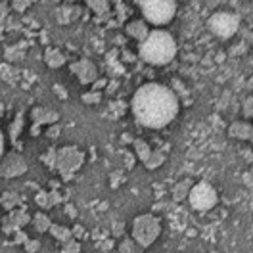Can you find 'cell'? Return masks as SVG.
Segmentation results:
<instances>
[{
  "label": "cell",
  "instance_id": "cell-42",
  "mask_svg": "<svg viewBox=\"0 0 253 253\" xmlns=\"http://www.w3.org/2000/svg\"><path fill=\"white\" fill-rule=\"evenodd\" d=\"M60 186H62L60 180H50V190H58Z\"/></svg>",
  "mask_w": 253,
  "mask_h": 253
},
{
  "label": "cell",
  "instance_id": "cell-14",
  "mask_svg": "<svg viewBox=\"0 0 253 253\" xmlns=\"http://www.w3.org/2000/svg\"><path fill=\"white\" fill-rule=\"evenodd\" d=\"M228 136L230 138H238V140H252L253 136V126L250 121H234L228 126Z\"/></svg>",
  "mask_w": 253,
  "mask_h": 253
},
{
  "label": "cell",
  "instance_id": "cell-13",
  "mask_svg": "<svg viewBox=\"0 0 253 253\" xmlns=\"http://www.w3.org/2000/svg\"><path fill=\"white\" fill-rule=\"evenodd\" d=\"M125 33L126 37L138 41V42H144L146 37L150 35V29H148V23L144 19H132L125 25Z\"/></svg>",
  "mask_w": 253,
  "mask_h": 253
},
{
  "label": "cell",
  "instance_id": "cell-12",
  "mask_svg": "<svg viewBox=\"0 0 253 253\" xmlns=\"http://www.w3.org/2000/svg\"><path fill=\"white\" fill-rule=\"evenodd\" d=\"M63 200H65V196H63L60 190H39L37 192V198H35V202H37V206L41 207V209H52V207L60 206Z\"/></svg>",
  "mask_w": 253,
  "mask_h": 253
},
{
  "label": "cell",
  "instance_id": "cell-36",
  "mask_svg": "<svg viewBox=\"0 0 253 253\" xmlns=\"http://www.w3.org/2000/svg\"><path fill=\"white\" fill-rule=\"evenodd\" d=\"M106 84H108V81L106 79H98L94 84H92V92H100V88H104Z\"/></svg>",
  "mask_w": 253,
  "mask_h": 253
},
{
  "label": "cell",
  "instance_id": "cell-17",
  "mask_svg": "<svg viewBox=\"0 0 253 253\" xmlns=\"http://www.w3.org/2000/svg\"><path fill=\"white\" fill-rule=\"evenodd\" d=\"M44 62H46L50 69H58V67H62L63 63H65V56L62 54V50H58V48H46Z\"/></svg>",
  "mask_w": 253,
  "mask_h": 253
},
{
  "label": "cell",
  "instance_id": "cell-11",
  "mask_svg": "<svg viewBox=\"0 0 253 253\" xmlns=\"http://www.w3.org/2000/svg\"><path fill=\"white\" fill-rule=\"evenodd\" d=\"M71 73L77 75L81 84H94L96 81H98V67L90 60H86V58L71 63Z\"/></svg>",
  "mask_w": 253,
  "mask_h": 253
},
{
  "label": "cell",
  "instance_id": "cell-6",
  "mask_svg": "<svg viewBox=\"0 0 253 253\" xmlns=\"http://www.w3.org/2000/svg\"><path fill=\"white\" fill-rule=\"evenodd\" d=\"M186 200L190 202V206H192L194 211L206 213V211H211L213 207L219 204V194H217V190H215V186L211 182L200 180V182H196L192 186Z\"/></svg>",
  "mask_w": 253,
  "mask_h": 253
},
{
  "label": "cell",
  "instance_id": "cell-32",
  "mask_svg": "<svg viewBox=\"0 0 253 253\" xmlns=\"http://www.w3.org/2000/svg\"><path fill=\"white\" fill-rule=\"evenodd\" d=\"M111 248H113V240H102V242H98V250H102V252H110Z\"/></svg>",
  "mask_w": 253,
  "mask_h": 253
},
{
  "label": "cell",
  "instance_id": "cell-5",
  "mask_svg": "<svg viewBox=\"0 0 253 253\" xmlns=\"http://www.w3.org/2000/svg\"><path fill=\"white\" fill-rule=\"evenodd\" d=\"M84 163V154L77 146H62L56 150V163L54 169L62 174V180H71L73 174L79 171Z\"/></svg>",
  "mask_w": 253,
  "mask_h": 253
},
{
  "label": "cell",
  "instance_id": "cell-44",
  "mask_svg": "<svg viewBox=\"0 0 253 253\" xmlns=\"http://www.w3.org/2000/svg\"><path fill=\"white\" fill-rule=\"evenodd\" d=\"M2 111H4V106H2V104H0V115H2Z\"/></svg>",
  "mask_w": 253,
  "mask_h": 253
},
{
  "label": "cell",
  "instance_id": "cell-30",
  "mask_svg": "<svg viewBox=\"0 0 253 253\" xmlns=\"http://www.w3.org/2000/svg\"><path fill=\"white\" fill-rule=\"evenodd\" d=\"M242 111H244V115H246V117H252V115H253V100H252V98H246Z\"/></svg>",
  "mask_w": 253,
  "mask_h": 253
},
{
  "label": "cell",
  "instance_id": "cell-24",
  "mask_svg": "<svg viewBox=\"0 0 253 253\" xmlns=\"http://www.w3.org/2000/svg\"><path fill=\"white\" fill-rule=\"evenodd\" d=\"M79 252H81V244L79 240H75V238L62 244V250H60V253H79Z\"/></svg>",
  "mask_w": 253,
  "mask_h": 253
},
{
  "label": "cell",
  "instance_id": "cell-2",
  "mask_svg": "<svg viewBox=\"0 0 253 253\" xmlns=\"http://www.w3.org/2000/svg\"><path fill=\"white\" fill-rule=\"evenodd\" d=\"M142 62L150 65H167L174 60L176 56V42L173 35L163 29H154L146 37V41L140 42L138 50Z\"/></svg>",
  "mask_w": 253,
  "mask_h": 253
},
{
  "label": "cell",
  "instance_id": "cell-10",
  "mask_svg": "<svg viewBox=\"0 0 253 253\" xmlns=\"http://www.w3.org/2000/svg\"><path fill=\"white\" fill-rule=\"evenodd\" d=\"M31 119L33 125L29 128L31 136H39L41 134V126L42 125H56L60 119V113L48 108H33L31 110Z\"/></svg>",
  "mask_w": 253,
  "mask_h": 253
},
{
  "label": "cell",
  "instance_id": "cell-23",
  "mask_svg": "<svg viewBox=\"0 0 253 253\" xmlns=\"http://www.w3.org/2000/svg\"><path fill=\"white\" fill-rule=\"evenodd\" d=\"M119 253H140V248L132 238H123V242L119 244Z\"/></svg>",
  "mask_w": 253,
  "mask_h": 253
},
{
  "label": "cell",
  "instance_id": "cell-43",
  "mask_svg": "<svg viewBox=\"0 0 253 253\" xmlns=\"http://www.w3.org/2000/svg\"><path fill=\"white\" fill-rule=\"evenodd\" d=\"M4 156V134H2V130H0V158Z\"/></svg>",
  "mask_w": 253,
  "mask_h": 253
},
{
  "label": "cell",
  "instance_id": "cell-19",
  "mask_svg": "<svg viewBox=\"0 0 253 253\" xmlns=\"http://www.w3.org/2000/svg\"><path fill=\"white\" fill-rule=\"evenodd\" d=\"M132 148H134V154H136V158L140 159L142 163L148 161L150 158V154H152V148H150V144L142 140V138H134L132 140Z\"/></svg>",
  "mask_w": 253,
  "mask_h": 253
},
{
  "label": "cell",
  "instance_id": "cell-8",
  "mask_svg": "<svg viewBox=\"0 0 253 253\" xmlns=\"http://www.w3.org/2000/svg\"><path fill=\"white\" fill-rule=\"evenodd\" d=\"M29 163L23 154L19 152H8L0 158V176L2 178H17L27 173Z\"/></svg>",
  "mask_w": 253,
  "mask_h": 253
},
{
  "label": "cell",
  "instance_id": "cell-35",
  "mask_svg": "<svg viewBox=\"0 0 253 253\" xmlns=\"http://www.w3.org/2000/svg\"><path fill=\"white\" fill-rule=\"evenodd\" d=\"M54 92L60 96L62 100H67V90H65L63 86H60V84H54Z\"/></svg>",
  "mask_w": 253,
  "mask_h": 253
},
{
  "label": "cell",
  "instance_id": "cell-21",
  "mask_svg": "<svg viewBox=\"0 0 253 253\" xmlns=\"http://www.w3.org/2000/svg\"><path fill=\"white\" fill-rule=\"evenodd\" d=\"M88 6H90V10L98 14V23H102V19L108 16L110 17V2H106V0H92V2H88Z\"/></svg>",
  "mask_w": 253,
  "mask_h": 253
},
{
  "label": "cell",
  "instance_id": "cell-39",
  "mask_svg": "<svg viewBox=\"0 0 253 253\" xmlns=\"http://www.w3.org/2000/svg\"><path fill=\"white\" fill-rule=\"evenodd\" d=\"M123 156H125V163H126V167L130 169V167L134 165V156H132V154H128V152H123Z\"/></svg>",
  "mask_w": 253,
  "mask_h": 253
},
{
  "label": "cell",
  "instance_id": "cell-15",
  "mask_svg": "<svg viewBox=\"0 0 253 253\" xmlns=\"http://www.w3.org/2000/svg\"><path fill=\"white\" fill-rule=\"evenodd\" d=\"M0 206L10 213V211L17 209L19 206H23V198L17 194L16 190H6V192H2V196H0Z\"/></svg>",
  "mask_w": 253,
  "mask_h": 253
},
{
  "label": "cell",
  "instance_id": "cell-37",
  "mask_svg": "<svg viewBox=\"0 0 253 253\" xmlns=\"http://www.w3.org/2000/svg\"><path fill=\"white\" fill-rule=\"evenodd\" d=\"M65 213H67L71 219H77V209L71 206V204H65Z\"/></svg>",
  "mask_w": 253,
  "mask_h": 253
},
{
  "label": "cell",
  "instance_id": "cell-18",
  "mask_svg": "<svg viewBox=\"0 0 253 253\" xmlns=\"http://www.w3.org/2000/svg\"><path fill=\"white\" fill-rule=\"evenodd\" d=\"M48 232L54 236V240H58V242H62V244L69 242V240H73L71 228H67V226H62V224H56V222H52V224H50Z\"/></svg>",
  "mask_w": 253,
  "mask_h": 253
},
{
  "label": "cell",
  "instance_id": "cell-7",
  "mask_svg": "<svg viewBox=\"0 0 253 253\" xmlns=\"http://www.w3.org/2000/svg\"><path fill=\"white\" fill-rule=\"evenodd\" d=\"M207 27L215 37L226 41V39L234 37L236 31L240 29V17L236 14H232V12H215L213 16L209 17Z\"/></svg>",
  "mask_w": 253,
  "mask_h": 253
},
{
  "label": "cell",
  "instance_id": "cell-25",
  "mask_svg": "<svg viewBox=\"0 0 253 253\" xmlns=\"http://www.w3.org/2000/svg\"><path fill=\"white\" fill-rule=\"evenodd\" d=\"M56 150H58V148L52 146L46 154H42V158H41L42 159V163H44L46 167H50V169H54V163H56Z\"/></svg>",
  "mask_w": 253,
  "mask_h": 253
},
{
  "label": "cell",
  "instance_id": "cell-3",
  "mask_svg": "<svg viewBox=\"0 0 253 253\" xmlns=\"http://www.w3.org/2000/svg\"><path fill=\"white\" fill-rule=\"evenodd\" d=\"M138 8L142 12L144 21L152 25H167L176 14L174 0H140Z\"/></svg>",
  "mask_w": 253,
  "mask_h": 253
},
{
  "label": "cell",
  "instance_id": "cell-41",
  "mask_svg": "<svg viewBox=\"0 0 253 253\" xmlns=\"http://www.w3.org/2000/svg\"><path fill=\"white\" fill-rule=\"evenodd\" d=\"M244 182L248 184V188H252V173H250V171L244 174Z\"/></svg>",
  "mask_w": 253,
  "mask_h": 253
},
{
  "label": "cell",
  "instance_id": "cell-22",
  "mask_svg": "<svg viewBox=\"0 0 253 253\" xmlns=\"http://www.w3.org/2000/svg\"><path fill=\"white\" fill-rule=\"evenodd\" d=\"M33 224H35V230H37L39 234H44V232H48L52 221H50V217H48L46 213H37V215L33 217Z\"/></svg>",
  "mask_w": 253,
  "mask_h": 253
},
{
  "label": "cell",
  "instance_id": "cell-33",
  "mask_svg": "<svg viewBox=\"0 0 253 253\" xmlns=\"http://www.w3.org/2000/svg\"><path fill=\"white\" fill-rule=\"evenodd\" d=\"M121 178L125 180L123 173H121V171H115V173L111 174V186H113V188H117V184H119V180H121Z\"/></svg>",
  "mask_w": 253,
  "mask_h": 253
},
{
  "label": "cell",
  "instance_id": "cell-40",
  "mask_svg": "<svg viewBox=\"0 0 253 253\" xmlns=\"http://www.w3.org/2000/svg\"><path fill=\"white\" fill-rule=\"evenodd\" d=\"M29 4H31V2H14V8H16L17 12H23V10H25Z\"/></svg>",
  "mask_w": 253,
  "mask_h": 253
},
{
  "label": "cell",
  "instance_id": "cell-34",
  "mask_svg": "<svg viewBox=\"0 0 253 253\" xmlns=\"http://www.w3.org/2000/svg\"><path fill=\"white\" fill-rule=\"evenodd\" d=\"M27 234L23 232V230H19V232H16V236H14V244H25L27 242Z\"/></svg>",
  "mask_w": 253,
  "mask_h": 253
},
{
  "label": "cell",
  "instance_id": "cell-31",
  "mask_svg": "<svg viewBox=\"0 0 253 253\" xmlns=\"http://www.w3.org/2000/svg\"><path fill=\"white\" fill-rule=\"evenodd\" d=\"M108 236H110V234H108L104 228H96L94 232H92V238H94V240H98V242H102V240H108Z\"/></svg>",
  "mask_w": 253,
  "mask_h": 253
},
{
  "label": "cell",
  "instance_id": "cell-27",
  "mask_svg": "<svg viewBox=\"0 0 253 253\" xmlns=\"http://www.w3.org/2000/svg\"><path fill=\"white\" fill-rule=\"evenodd\" d=\"M23 246H25V252L27 253H37L41 250V242L39 240H31V238H27V242Z\"/></svg>",
  "mask_w": 253,
  "mask_h": 253
},
{
  "label": "cell",
  "instance_id": "cell-38",
  "mask_svg": "<svg viewBox=\"0 0 253 253\" xmlns=\"http://www.w3.org/2000/svg\"><path fill=\"white\" fill-rule=\"evenodd\" d=\"M71 234H73V238L77 240V238H83V236H84V230H83V226H79V224H77V226H75V228L71 230Z\"/></svg>",
  "mask_w": 253,
  "mask_h": 253
},
{
  "label": "cell",
  "instance_id": "cell-26",
  "mask_svg": "<svg viewBox=\"0 0 253 253\" xmlns=\"http://www.w3.org/2000/svg\"><path fill=\"white\" fill-rule=\"evenodd\" d=\"M100 100H102V92H84L83 94V102L84 104H100Z\"/></svg>",
  "mask_w": 253,
  "mask_h": 253
},
{
  "label": "cell",
  "instance_id": "cell-9",
  "mask_svg": "<svg viewBox=\"0 0 253 253\" xmlns=\"http://www.w3.org/2000/svg\"><path fill=\"white\" fill-rule=\"evenodd\" d=\"M31 222V215L27 213L25 207H17L14 211H10L4 219H2V230L6 234H12V232H19L23 230V226H27Z\"/></svg>",
  "mask_w": 253,
  "mask_h": 253
},
{
  "label": "cell",
  "instance_id": "cell-4",
  "mask_svg": "<svg viewBox=\"0 0 253 253\" xmlns=\"http://www.w3.org/2000/svg\"><path fill=\"white\" fill-rule=\"evenodd\" d=\"M161 234V221L154 213L138 215L132 221V240L138 248H150Z\"/></svg>",
  "mask_w": 253,
  "mask_h": 253
},
{
  "label": "cell",
  "instance_id": "cell-20",
  "mask_svg": "<svg viewBox=\"0 0 253 253\" xmlns=\"http://www.w3.org/2000/svg\"><path fill=\"white\" fill-rule=\"evenodd\" d=\"M165 159H167V154H165V150H152L150 158H148V161H146L144 165H146V169L154 171V169H158V167H161V165L165 163Z\"/></svg>",
  "mask_w": 253,
  "mask_h": 253
},
{
  "label": "cell",
  "instance_id": "cell-29",
  "mask_svg": "<svg viewBox=\"0 0 253 253\" xmlns=\"http://www.w3.org/2000/svg\"><path fill=\"white\" fill-rule=\"evenodd\" d=\"M62 132V126L60 125H50V128H46V136L48 138H58Z\"/></svg>",
  "mask_w": 253,
  "mask_h": 253
},
{
  "label": "cell",
  "instance_id": "cell-28",
  "mask_svg": "<svg viewBox=\"0 0 253 253\" xmlns=\"http://www.w3.org/2000/svg\"><path fill=\"white\" fill-rule=\"evenodd\" d=\"M125 232V222H121V221H117L115 224H113V230H111V236H115V238H119L121 234Z\"/></svg>",
  "mask_w": 253,
  "mask_h": 253
},
{
  "label": "cell",
  "instance_id": "cell-1",
  "mask_svg": "<svg viewBox=\"0 0 253 253\" xmlns=\"http://www.w3.org/2000/svg\"><path fill=\"white\" fill-rule=\"evenodd\" d=\"M134 121L146 128H163L178 115L180 104L173 88L159 83H144L132 94Z\"/></svg>",
  "mask_w": 253,
  "mask_h": 253
},
{
  "label": "cell",
  "instance_id": "cell-16",
  "mask_svg": "<svg viewBox=\"0 0 253 253\" xmlns=\"http://www.w3.org/2000/svg\"><path fill=\"white\" fill-rule=\"evenodd\" d=\"M192 186H194V180H192V178H182V180H178L173 186V190H171L173 202H184V200L188 198Z\"/></svg>",
  "mask_w": 253,
  "mask_h": 253
}]
</instances>
